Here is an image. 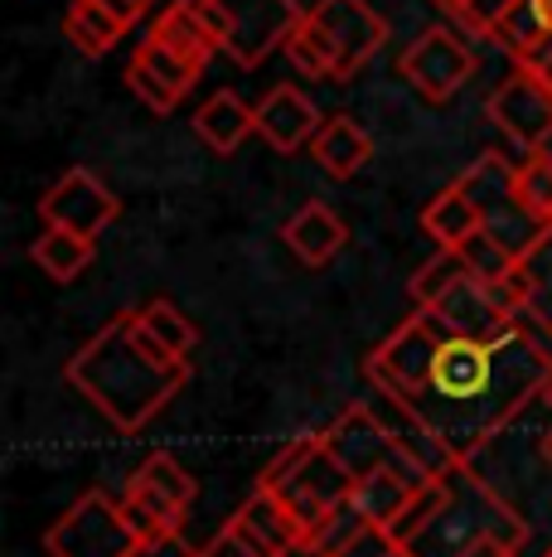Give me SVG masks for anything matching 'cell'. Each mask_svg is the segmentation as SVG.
<instances>
[{"mask_svg":"<svg viewBox=\"0 0 552 557\" xmlns=\"http://www.w3.org/2000/svg\"><path fill=\"white\" fill-rule=\"evenodd\" d=\"M364 379L407 403L441 436L455 466H475V456L548 393L552 345L524 320L490 339L451 335L431 310L417 306L368 349Z\"/></svg>","mask_w":552,"mask_h":557,"instance_id":"6da1fadb","label":"cell"},{"mask_svg":"<svg viewBox=\"0 0 552 557\" xmlns=\"http://www.w3.org/2000/svg\"><path fill=\"white\" fill-rule=\"evenodd\" d=\"M63 379L108 417L112 432L131 436L155 422V412H165V403L189 383V363L170 355L136 320V310H122L63 363Z\"/></svg>","mask_w":552,"mask_h":557,"instance_id":"7a4b0ae2","label":"cell"},{"mask_svg":"<svg viewBox=\"0 0 552 557\" xmlns=\"http://www.w3.org/2000/svg\"><path fill=\"white\" fill-rule=\"evenodd\" d=\"M446 480H451V499H446V509L402 553L407 557H461L475 539H485V533L509 539L514 548H524V539H528L524 513L509 505L480 470L455 466V470H446Z\"/></svg>","mask_w":552,"mask_h":557,"instance_id":"3957f363","label":"cell"},{"mask_svg":"<svg viewBox=\"0 0 552 557\" xmlns=\"http://www.w3.org/2000/svg\"><path fill=\"white\" fill-rule=\"evenodd\" d=\"M258 490H267L286 505L296 523H301V539L315 529L321 519L344 505L354 495V475L335 460V451L325 446L321 432H305L296 442H286L258 475Z\"/></svg>","mask_w":552,"mask_h":557,"instance_id":"277c9868","label":"cell"},{"mask_svg":"<svg viewBox=\"0 0 552 557\" xmlns=\"http://www.w3.org/2000/svg\"><path fill=\"white\" fill-rule=\"evenodd\" d=\"M455 185H461L465 195L475 199L485 233H494V238L504 243L514 257H524L548 233V219H538V213L528 209V199L518 195L514 160H504L499 151H485L461 180H455Z\"/></svg>","mask_w":552,"mask_h":557,"instance_id":"5b68a950","label":"cell"},{"mask_svg":"<svg viewBox=\"0 0 552 557\" xmlns=\"http://www.w3.org/2000/svg\"><path fill=\"white\" fill-rule=\"evenodd\" d=\"M136 543L141 539L126 523L122 495H108V490H83L45 533L49 557H131Z\"/></svg>","mask_w":552,"mask_h":557,"instance_id":"8992f818","label":"cell"},{"mask_svg":"<svg viewBox=\"0 0 552 557\" xmlns=\"http://www.w3.org/2000/svg\"><path fill=\"white\" fill-rule=\"evenodd\" d=\"M475 69H480L475 49L446 25L422 29V35L412 39V45L402 49V59H398V73L412 83V92H417L422 102H431V107L451 102L455 92L475 78Z\"/></svg>","mask_w":552,"mask_h":557,"instance_id":"52a82bcc","label":"cell"},{"mask_svg":"<svg viewBox=\"0 0 552 557\" xmlns=\"http://www.w3.org/2000/svg\"><path fill=\"white\" fill-rule=\"evenodd\" d=\"M223 25H228V59L238 69H258L276 49H286L291 29L301 25L305 10L296 0H218Z\"/></svg>","mask_w":552,"mask_h":557,"instance_id":"ba28073f","label":"cell"},{"mask_svg":"<svg viewBox=\"0 0 552 557\" xmlns=\"http://www.w3.org/2000/svg\"><path fill=\"white\" fill-rule=\"evenodd\" d=\"M485 112H490V122L504 132V141L524 156L543 151V146L552 141V88H543V83H538L528 69H518V63L490 92Z\"/></svg>","mask_w":552,"mask_h":557,"instance_id":"9c48e42d","label":"cell"},{"mask_svg":"<svg viewBox=\"0 0 552 557\" xmlns=\"http://www.w3.org/2000/svg\"><path fill=\"white\" fill-rule=\"evenodd\" d=\"M325 446L335 451V460L339 466L354 475V485L364 475H374V470H384V466H392V470H412V475H431V470H422L417 460H412L407 451H402L398 442L378 426V417L368 412L364 403H354L349 412H339L330 426H325Z\"/></svg>","mask_w":552,"mask_h":557,"instance_id":"30bf717a","label":"cell"},{"mask_svg":"<svg viewBox=\"0 0 552 557\" xmlns=\"http://www.w3.org/2000/svg\"><path fill=\"white\" fill-rule=\"evenodd\" d=\"M116 213H122V199L83 165L63 170L54 185L45 189V199H39V223L73 228L83 238H102V228H112Z\"/></svg>","mask_w":552,"mask_h":557,"instance_id":"8fae6325","label":"cell"},{"mask_svg":"<svg viewBox=\"0 0 552 557\" xmlns=\"http://www.w3.org/2000/svg\"><path fill=\"white\" fill-rule=\"evenodd\" d=\"M204 78V73L195 69V63H185L175 49H165L155 35H146L141 45H136L131 63H126V88L136 92L146 107H151L155 116L175 112L179 102H185V92L195 88V83Z\"/></svg>","mask_w":552,"mask_h":557,"instance_id":"7c38bea8","label":"cell"},{"mask_svg":"<svg viewBox=\"0 0 552 557\" xmlns=\"http://www.w3.org/2000/svg\"><path fill=\"white\" fill-rule=\"evenodd\" d=\"M311 15L330 29L339 49V83H349L388 39V20L368 0H315Z\"/></svg>","mask_w":552,"mask_h":557,"instance_id":"4fadbf2b","label":"cell"},{"mask_svg":"<svg viewBox=\"0 0 552 557\" xmlns=\"http://www.w3.org/2000/svg\"><path fill=\"white\" fill-rule=\"evenodd\" d=\"M364 407L378 417V426L392 436V442L402 446L412 460H417L422 470H431V475H446V470H455V460H451V451L441 446V436L431 432L427 422H422L417 412H412L402 398H392L388 388H374L368 383V398H364Z\"/></svg>","mask_w":552,"mask_h":557,"instance_id":"5bb4252c","label":"cell"},{"mask_svg":"<svg viewBox=\"0 0 552 557\" xmlns=\"http://www.w3.org/2000/svg\"><path fill=\"white\" fill-rule=\"evenodd\" d=\"M321 122H325L321 107L305 98L301 88H291V83L272 88L267 98L258 102V136L281 156H296L301 146H311L315 132H321Z\"/></svg>","mask_w":552,"mask_h":557,"instance_id":"9a60e30c","label":"cell"},{"mask_svg":"<svg viewBox=\"0 0 552 557\" xmlns=\"http://www.w3.org/2000/svg\"><path fill=\"white\" fill-rule=\"evenodd\" d=\"M422 310H431V315H437L451 335H471V339H490V335H499V330L514 325V315L499 306L494 286L480 282V276L455 282L437 306H422Z\"/></svg>","mask_w":552,"mask_h":557,"instance_id":"2e32d148","label":"cell"},{"mask_svg":"<svg viewBox=\"0 0 552 557\" xmlns=\"http://www.w3.org/2000/svg\"><path fill=\"white\" fill-rule=\"evenodd\" d=\"M281 238L305 267H325V262H335V257L349 248V223L339 219L330 203L311 199V203H301V209L286 219Z\"/></svg>","mask_w":552,"mask_h":557,"instance_id":"e0dca14e","label":"cell"},{"mask_svg":"<svg viewBox=\"0 0 552 557\" xmlns=\"http://www.w3.org/2000/svg\"><path fill=\"white\" fill-rule=\"evenodd\" d=\"M233 523H238L242 539H248L262 557L301 553V523H296L281 499L267 495V490H252V499H242V509L233 513Z\"/></svg>","mask_w":552,"mask_h":557,"instance_id":"ac0fdd59","label":"cell"},{"mask_svg":"<svg viewBox=\"0 0 552 557\" xmlns=\"http://www.w3.org/2000/svg\"><path fill=\"white\" fill-rule=\"evenodd\" d=\"M311 156L321 160L335 180H354L359 170L374 160V136H368L349 112H330L321 122V132H315Z\"/></svg>","mask_w":552,"mask_h":557,"instance_id":"d6986e66","label":"cell"},{"mask_svg":"<svg viewBox=\"0 0 552 557\" xmlns=\"http://www.w3.org/2000/svg\"><path fill=\"white\" fill-rule=\"evenodd\" d=\"M195 136L214 156H233L248 136H258V107H248L238 92H214L195 112Z\"/></svg>","mask_w":552,"mask_h":557,"instance_id":"ffe728a7","label":"cell"},{"mask_svg":"<svg viewBox=\"0 0 552 557\" xmlns=\"http://www.w3.org/2000/svg\"><path fill=\"white\" fill-rule=\"evenodd\" d=\"M518 282H524V310H518V320L538 339L552 345V223L543 238L518 257Z\"/></svg>","mask_w":552,"mask_h":557,"instance_id":"44dd1931","label":"cell"},{"mask_svg":"<svg viewBox=\"0 0 552 557\" xmlns=\"http://www.w3.org/2000/svg\"><path fill=\"white\" fill-rule=\"evenodd\" d=\"M431 475H412V470H374V475H364L354 485V505L368 513V523H384V529H392L398 523V513L407 509V499L417 495L422 485H427Z\"/></svg>","mask_w":552,"mask_h":557,"instance_id":"7402d4cb","label":"cell"},{"mask_svg":"<svg viewBox=\"0 0 552 557\" xmlns=\"http://www.w3.org/2000/svg\"><path fill=\"white\" fill-rule=\"evenodd\" d=\"M92 252H98V238H83V233H73V228H54V223H45L39 238L29 243L35 267L45 276H54V282H78L92 267Z\"/></svg>","mask_w":552,"mask_h":557,"instance_id":"603a6c76","label":"cell"},{"mask_svg":"<svg viewBox=\"0 0 552 557\" xmlns=\"http://www.w3.org/2000/svg\"><path fill=\"white\" fill-rule=\"evenodd\" d=\"M126 20L108 10L102 0H68V15H63V35H68V45L78 53H88V59H102V53L116 49V39L126 35Z\"/></svg>","mask_w":552,"mask_h":557,"instance_id":"cb8c5ba5","label":"cell"},{"mask_svg":"<svg viewBox=\"0 0 552 557\" xmlns=\"http://www.w3.org/2000/svg\"><path fill=\"white\" fill-rule=\"evenodd\" d=\"M480 209H475V199L465 195L461 185H446L437 199L422 209V233L427 238H437V248H461L471 233H480Z\"/></svg>","mask_w":552,"mask_h":557,"instance_id":"d4e9b609","label":"cell"},{"mask_svg":"<svg viewBox=\"0 0 552 557\" xmlns=\"http://www.w3.org/2000/svg\"><path fill=\"white\" fill-rule=\"evenodd\" d=\"M281 53L291 59L296 73H311L315 83H339V49H335L330 29H325L311 10H305L301 25L291 29V39H286Z\"/></svg>","mask_w":552,"mask_h":557,"instance_id":"484cf974","label":"cell"},{"mask_svg":"<svg viewBox=\"0 0 552 557\" xmlns=\"http://www.w3.org/2000/svg\"><path fill=\"white\" fill-rule=\"evenodd\" d=\"M122 513H126V523H131V533L141 543L185 533V519H189V509H179L175 499L155 495V490H146V485H126L122 490Z\"/></svg>","mask_w":552,"mask_h":557,"instance_id":"4316f807","label":"cell"},{"mask_svg":"<svg viewBox=\"0 0 552 557\" xmlns=\"http://www.w3.org/2000/svg\"><path fill=\"white\" fill-rule=\"evenodd\" d=\"M136 310V320H141L146 330H151L155 339L170 349L175 359H195V345H199V330H195V320L185 315L175 301H165V296H155V301H141V306H131Z\"/></svg>","mask_w":552,"mask_h":557,"instance_id":"83f0119b","label":"cell"},{"mask_svg":"<svg viewBox=\"0 0 552 557\" xmlns=\"http://www.w3.org/2000/svg\"><path fill=\"white\" fill-rule=\"evenodd\" d=\"M126 485H146V490H155V495H165V499H175L179 509H195V475H189L185 466H179L175 456H165V451H155V456H146L141 466L131 470V480Z\"/></svg>","mask_w":552,"mask_h":557,"instance_id":"f1b7e54d","label":"cell"},{"mask_svg":"<svg viewBox=\"0 0 552 557\" xmlns=\"http://www.w3.org/2000/svg\"><path fill=\"white\" fill-rule=\"evenodd\" d=\"M465 276H475L471 262H465V252L461 248H441L427 267H417V276L407 282V296H412V306H437L455 282H465Z\"/></svg>","mask_w":552,"mask_h":557,"instance_id":"f546056e","label":"cell"},{"mask_svg":"<svg viewBox=\"0 0 552 557\" xmlns=\"http://www.w3.org/2000/svg\"><path fill=\"white\" fill-rule=\"evenodd\" d=\"M359 529H368V513L354 505V495H349L344 505L330 513V519H321L311 533H305V539H301V553H305V557H335L349 539H354Z\"/></svg>","mask_w":552,"mask_h":557,"instance_id":"4dcf8cb0","label":"cell"},{"mask_svg":"<svg viewBox=\"0 0 552 557\" xmlns=\"http://www.w3.org/2000/svg\"><path fill=\"white\" fill-rule=\"evenodd\" d=\"M446 499H451V480H446V475H431L427 485H422L417 495L407 499V509L398 513V523H392V539H398L402 548H407V543L417 539V533L427 529V523H431V519H437V513L446 509Z\"/></svg>","mask_w":552,"mask_h":557,"instance_id":"1f68e13d","label":"cell"},{"mask_svg":"<svg viewBox=\"0 0 552 557\" xmlns=\"http://www.w3.org/2000/svg\"><path fill=\"white\" fill-rule=\"evenodd\" d=\"M514 175H518V195L528 199V209L552 223V151L548 146L514 160Z\"/></svg>","mask_w":552,"mask_h":557,"instance_id":"d6a6232c","label":"cell"},{"mask_svg":"<svg viewBox=\"0 0 552 557\" xmlns=\"http://www.w3.org/2000/svg\"><path fill=\"white\" fill-rule=\"evenodd\" d=\"M461 252H465V262H471V272L480 276V282H504V276L518 267V257L509 252L494 233H485V228L471 233V238L461 243Z\"/></svg>","mask_w":552,"mask_h":557,"instance_id":"836d02e7","label":"cell"},{"mask_svg":"<svg viewBox=\"0 0 552 557\" xmlns=\"http://www.w3.org/2000/svg\"><path fill=\"white\" fill-rule=\"evenodd\" d=\"M398 553H402V543L392 539V529H384V523H368V529H359L335 557H398Z\"/></svg>","mask_w":552,"mask_h":557,"instance_id":"e575fe53","label":"cell"},{"mask_svg":"<svg viewBox=\"0 0 552 557\" xmlns=\"http://www.w3.org/2000/svg\"><path fill=\"white\" fill-rule=\"evenodd\" d=\"M509 5H518V0H465V10L455 20L465 25V35H485V39H490V29L504 20Z\"/></svg>","mask_w":552,"mask_h":557,"instance_id":"d590c367","label":"cell"},{"mask_svg":"<svg viewBox=\"0 0 552 557\" xmlns=\"http://www.w3.org/2000/svg\"><path fill=\"white\" fill-rule=\"evenodd\" d=\"M204 557H262L258 548H252L248 539H242V529L238 523H223V529L214 533V539H209V548H204Z\"/></svg>","mask_w":552,"mask_h":557,"instance_id":"8d00e7d4","label":"cell"},{"mask_svg":"<svg viewBox=\"0 0 552 557\" xmlns=\"http://www.w3.org/2000/svg\"><path fill=\"white\" fill-rule=\"evenodd\" d=\"M131 557H204V548L185 543V533H170V539H151V543H136Z\"/></svg>","mask_w":552,"mask_h":557,"instance_id":"74e56055","label":"cell"},{"mask_svg":"<svg viewBox=\"0 0 552 557\" xmlns=\"http://www.w3.org/2000/svg\"><path fill=\"white\" fill-rule=\"evenodd\" d=\"M514 63H518V69H528V73H534V78L543 83V88H552V35L543 39V45H534V49H528L524 59H514Z\"/></svg>","mask_w":552,"mask_h":557,"instance_id":"f35d334b","label":"cell"},{"mask_svg":"<svg viewBox=\"0 0 552 557\" xmlns=\"http://www.w3.org/2000/svg\"><path fill=\"white\" fill-rule=\"evenodd\" d=\"M461 557H518V548L509 539H494V533H485V539H475Z\"/></svg>","mask_w":552,"mask_h":557,"instance_id":"ab89813d","label":"cell"},{"mask_svg":"<svg viewBox=\"0 0 552 557\" xmlns=\"http://www.w3.org/2000/svg\"><path fill=\"white\" fill-rule=\"evenodd\" d=\"M102 5H108V10H116V15H122L126 25H136V20H141L146 10H151V5H146V0H102Z\"/></svg>","mask_w":552,"mask_h":557,"instance_id":"60d3db41","label":"cell"},{"mask_svg":"<svg viewBox=\"0 0 552 557\" xmlns=\"http://www.w3.org/2000/svg\"><path fill=\"white\" fill-rule=\"evenodd\" d=\"M534 15H538V20H543V29H548V35H552V0H534Z\"/></svg>","mask_w":552,"mask_h":557,"instance_id":"b9f144b4","label":"cell"},{"mask_svg":"<svg viewBox=\"0 0 552 557\" xmlns=\"http://www.w3.org/2000/svg\"><path fill=\"white\" fill-rule=\"evenodd\" d=\"M437 5H441V10H451V15H461V10H465V0H437Z\"/></svg>","mask_w":552,"mask_h":557,"instance_id":"7bdbcfd3","label":"cell"},{"mask_svg":"<svg viewBox=\"0 0 552 557\" xmlns=\"http://www.w3.org/2000/svg\"><path fill=\"white\" fill-rule=\"evenodd\" d=\"M543 456H548V466H552V432L543 436Z\"/></svg>","mask_w":552,"mask_h":557,"instance_id":"ee69618b","label":"cell"},{"mask_svg":"<svg viewBox=\"0 0 552 557\" xmlns=\"http://www.w3.org/2000/svg\"><path fill=\"white\" fill-rule=\"evenodd\" d=\"M543 403H548V412H552V383H548V393H543Z\"/></svg>","mask_w":552,"mask_h":557,"instance_id":"f6af8a7d","label":"cell"},{"mask_svg":"<svg viewBox=\"0 0 552 557\" xmlns=\"http://www.w3.org/2000/svg\"><path fill=\"white\" fill-rule=\"evenodd\" d=\"M146 5H155V0H146Z\"/></svg>","mask_w":552,"mask_h":557,"instance_id":"bcb514c9","label":"cell"},{"mask_svg":"<svg viewBox=\"0 0 552 557\" xmlns=\"http://www.w3.org/2000/svg\"><path fill=\"white\" fill-rule=\"evenodd\" d=\"M398 557H407V553H398Z\"/></svg>","mask_w":552,"mask_h":557,"instance_id":"7dc6e473","label":"cell"},{"mask_svg":"<svg viewBox=\"0 0 552 557\" xmlns=\"http://www.w3.org/2000/svg\"><path fill=\"white\" fill-rule=\"evenodd\" d=\"M548 557H552V553H548Z\"/></svg>","mask_w":552,"mask_h":557,"instance_id":"c3c4849f","label":"cell"}]
</instances>
